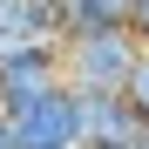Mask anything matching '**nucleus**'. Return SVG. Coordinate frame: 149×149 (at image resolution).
<instances>
[{
  "instance_id": "nucleus-1",
  "label": "nucleus",
  "mask_w": 149,
  "mask_h": 149,
  "mask_svg": "<svg viewBox=\"0 0 149 149\" xmlns=\"http://www.w3.org/2000/svg\"><path fill=\"white\" fill-rule=\"evenodd\" d=\"M136 61H142L136 27H102V34H68L61 41V74L81 95H122Z\"/></svg>"
},
{
  "instance_id": "nucleus-2",
  "label": "nucleus",
  "mask_w": 149,
  "mask_h": 149,
  "mask_svg": "<svg viewBox=\"0 0 149 149\" xmlns=\"http://www.w3.org/2000/svg\"><path fill=\"white\" fill-rule=\"evenodd\" d=\"M7 129H14V149H81V129H74V88H47L34 102L7 109Z\"/></svg>"
},
{
  "instance_id": "nucleus-3",
  "label": "nucleus",
  "mask_w": 149,
  "mask_h": 149,
  "mask_svg": "<svg viewBox=\"0 0 149 149\" xmlns=\"http://www.w3.org/2000/svg\"><path fill=\"white\" fill-rule=\"evenodd\" d=\"M74 129H81V149H136L149 122L129 109V95H81L74 88Z\"/></svg>"
},
{
  "instance_id": "nucleus-4",
  "label": "nucleus",
  "mask_w": 149,
  "mask_h": 149,
  "mask_svg": "<svg viewBox=\"0 0 149 149\" xmlns=\"http://www.w3.org/2000/svg\"><path fill=\"white\" fill-rule=\"evenodd\" d=\"M68 74H61V47H7L0 54V102L20 109V102H34V95L47 88H61Z\"/></svg>"
},
{
  "instance_id": "nucleus-5",
  "label": "nucleus",
  "mask_w": 149,
  "mask_h": 149,
  "mask_svg": "<svg viewBox=\"0 0 149 149\" xmlns=\"http://www.w3.org/2000/svg\"><path fill=\"white\" fill-rule=\"evenodd\" d=\"M68 34H102V27H136V0H61Z\"/></svg>"
},
{
  "instance_id": "nucleus-6",
  "label": "nucleus",
  "mask_w": 149,
  "mask_h": 149,
  "mask_svg": "<svg viewBox=\"0 0 149 149\" xmlns=\"http://www.w3.org/2000/svg\"><path fill=\"white\" fill-rule=\"evenodd\" d=\"M122 95H129V109L149 122V47H142V61L129 68V81H122Z\"/></svg>"
},
{
  "instance_id": "nucleus-7",
  "label": "nucleus",
  "mask_w": 149,
  "mask_h": 149,
  "mask_svg": "<svg viewBox=\"0 0 149 149\" xmlns=\"http://www.w3.org/2000/svg\"><path fill=\"white\" fill-rule=\"evenodd\" d=\"M0 115H7V102H0Z\"/></svg>"
}]
</instances>
